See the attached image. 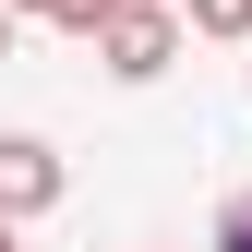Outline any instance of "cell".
<instances>
[{
  "mask_svg": "<svg viewBox=\"0 0 252 252\" xmlns=\"http://www.w3.org/2000/svg\"><path fill=\"white\" fill-rule=\"evenodd\" d=\"M0 252H24V228H0Z\"/></svg>",
  "mask_w": 252,
  "mask_h": 252,
  "instance_id": "ba28073f",
  "label": "cell"
},
{
  "mask_svg": "<svg viewBox=\"0 0 252 252\" xmlns=\"http://www.w3.org/2000/svg\"><path fill=\"white\" fill-rule=\"evenodd\" d=\"M156 12H168V0H156Z\"/></svg>",
  "mask_w": 252,
  "mask_h": 252,
  "instance_id": "9c48e42d",
  "label": "cell"
},
{
  "mask_svg": "<svg viewBox=\"0 0 252 252\" xmlns=\"http://www.w3.org/2000/svg\"><path fill=\"white\" fill-rule=\"evenodd\" d=\"M96 60H108V84H156L180 60V12H156V0H120V12L96 24Z\"/></svg>",
  "mask_w": 252,
  "mask_h": 252,
  "instance_id": "6da1fadb",
  "label": "cell"
},
{
  "mask_svg": "<svg viewBox=\"0 0 252 252\" xmlns=\"http://www.w3.org/2000/svg\"><path fill=\"white\" fill-rule=\"evenodd\" d=\"M0 12H60V0H0Z\"/></svg>",
  "mask_w": 252,
  "mask_h": 252,
  "instance_id": "8992f818",
  "label": "cell"
},
{
  "mask_svg": "<svg viewBox=\"0 0 252 252\" xmlns=\"http://www.w3.org/2000/svg\"><path fill=\"white\" fill-rule=\"evenodd\" d=\"M192 36H252V0H192Z\"/></svg>",
  "mask_w": 252,
  "mask_h": 252,
  "instance_id": "3957f363",
  "label": "cell"
},
{
  "mask_svg": "<svg viewBox=\"0 0 252 252\" xmlns=\"http://www.w3.org/2000/svg\"><path fill=\"white\" fill-rule=\"evenodd\" d=\"M216 252H252V192H228V216H216Z\"/></svg>",
  "mask_w": 252,
  "mask_h": 252,
  "instance_id": "277c9868",
  "label": "cell"
},
{
  "mask_svg": "<svg viewBox=\"0 0 252 252\" xmlns=\"http://www.w3.org/2000/svg\"><path fill=\"white\" fill-rule=\"evenodd\" d=\"M60 204V156L36 132H0V228H24V216H48Z\"/></svg>",
  "mask_w": 252,
  "mask_h": 252,
  "instance_id": "7a4b0ae2",
  "label": "cell"
},
{
  "mask_svg": "<svg viewBox=\"0 0 252 252\" xmlns=\"http://www.w3.org/2000/svg\"><path fill=\"white\" fill-rule=\"evenodd\" d=\"M0 60H12V12H0Z\"/></svg>",
  "mask_w": 252,
  "mask_h": 252,
  "instance_id": "52a82bcc",
  "label": "cell"
},
{
  "mask_svg": "<svg viewBox=\"0 0 252 252\" xmlns=\"http://www.w3.org/2000/svg\"><path fill=\"white\" fill-rule=\"evenodd\" d=\"M108 12H120V0H60V12H48V24H72V36H96V24H108Z\"/></svg>",
  "mask_w": 252,
  "mask_h": 252,
  "instance_id": "5b68a950",
  "label": "cell"
}]
</instances>
